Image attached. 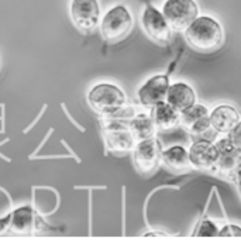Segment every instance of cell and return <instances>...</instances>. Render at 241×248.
<instances>
[{
	"label": "cell",
	"mask_w": 241,
	"mask_h": 248,
	"mask_svg": "<svg viewBox=\"0 0 241 248\" xmlns=\"http://www.w3.org/2000/svg\"><path fill=\"white\" fill-rule=\"evenodd\" d=\"M185 38L189 46L199 52H214L225 43L222 24L209 16H197L186 27Z\"/></svg>",
	"instance_id": "cell-1"
},
{
	"label": "cell",
	"mask_w": 241,
	"mask_h": 248,
	"mask_svg": "<svg viewBox=\"0 0 241 248\" xmlns=\"http://www.w3.org/2000/svg\"><path fill=\"white\" fill-rule=\"evenodd\" d=\"M46 227L44 220L40 213L31 207L23 206L13 210L7 217L0 220V232L17 235V237H30L43 232Z\"/></svg>",
	"instance_id": "cell-2"
},
{
	"label": "cell",
	"mask_w": 241,
	"mask_h": 248,
	"mask_svg": "<svg viewBox=\"0 0 241 248\" xmlns=\"http://www.w3.org/2000/svg\"><path fill=\"white\" fill-rule=\"evenodd\" d=\"M88 103L96 113L114 117L124 111L127 99L119 86L112 83H99L88 93Z\"/></svg>",
	"instance_id": "cell-3"
},
{
	"label": "cell",
	"mask_w": 241,
	"mask_h": 248,
	"mask_svg": "<svg viewBox=\"0 0 241 248\" xmlns=\"http://www.w3.org/2000/svg\"><path fill=\"white\" fill-rule=\"evenodd\" d=\"M131 29H133V16L130 10L123 4H117L109 9L100 23L102 37L109 43H116L126 38Z\"/></svg>",
	"instance_id": "cell-4"
},
{
	"label": "cell",
	"mask_w": 241,
	"mask_h": 248,
	"mask_svg": "<svg viewBox=\"0 0 241 248\" xmlns=\"http://www.w3.org/2000/svg\"><path fill=\"white\" fill-rule=\"evenodd\" d=\"M162 15L174 31H185L199 16V6L195 0H165Z\"/></svg>",
	"instance_id": "cell-5"
},
{
	"label": "cell",
	"mask_w": 241,
	"mask_h": 248,
	"mask_svg": "<svg viewBox=\"0 0 241 248\" xmlns=\"http://www.w3.org/2000/svg\"><path fill=\"white\" fill-rule=\"evenodd\" d=\"M162 151L164 150L161 147V142L154 136L148 139L138 140V142L133 148V159L137 170L144 175L157 170L161 164Z\"/></svg>",
	"instance_id": "cell-6"
},
{
	"label": "cell",
	"mask_w": 241,
	"mask_h": 248,
	"mask_svg": "<svg viewBox=\"0 0 241 248\" xmlns=\"http://www.w3.org/2000/svg\"><path fill=\"white\" fill-rule=\"evenodd\" d=\"M214 144L217 147V161L214 170L233 181L236 173L241 170V148H239L228 137L220 139Z\"/></svg>",
	"instance_id": "cell-7"
},
{
	"label": "cell",
	"mask_w": 241,
	"mask_h": 248,
	"mask_svg": "<svg viewBox=\"0 0 241 248\" xmlns=\"http://www.w3.org/2000/svg\"><path fill=\"white\" fill-rule=\"evenodd\" d=\"M141 24H143L145 34L152 41L162 44V46H165L171 41L174 30L168 24L162 12L155 9L150 3L145 4V9L141 15Z\"/></svg>",
	"instance_id": "cell-8"
},
{
	"label": "cell",
	"mask_w": 241,
	"mask_h": 248,
	"mask_svg": "<svg viewBox=\"0 0 241 248\" xmlns=\"http://www.w3.org/2000/svg\"><path fill=\"white\" fill-rule=\"evenodd\" d=\"M69 16L76 29L89 32L100 24V6L97 0H71Z\"/></svg>",
	"instance_id": "cell-9"
},
{
	"label": "cell",
	"mask_w": 241,
	"mask_h": 248,
	"mask_svg": "<svg viewBox=\"0 0 241 248\" xmlns=\"http://www.w3.org/2000/svg\"><path fill=\"white\" fill-rule=\"evenodd\" d=\"M103 136L107 148L113 153H129L136 145V137L129 124L110 120L103 127Z\"/></svg>",
	"instance_id": "cell-10"
},
{
	"label": "cell",
	"mask_w": 241,
	"mask_h": 248,
	"mask_svg": "<svg viewBox=\"0 0 241 248\" xmlns=\"http://www.w3.org/2000/svg\"><path fill=\"white\" fill-rule=\"evenodd\" d=\"M181 125L191 134L202 137L210 128V113L209 108L200 103L185 108L181 111Z\"/></svg>",
	"instance_id": "cell-11"
},
{
	"label": "cell",
	"mask_w": 241,
	"mask_h": 248,
	"mask_svg": "<svg viewBox=\"0 0 241 248\" xmlns=\"http://www.w3.org/2000/svg\"><path fill=\"white\" fill-rule=\"evenodd\" d=\"M189 161L193 170H214L217 161V147L206 139H199L188 150Z\"/></svg>",
	"instance_id": "cell-12"
},
{
	"label": "cell",
	"mask_w": 241,
	"mask_h": 248,
	"mask_svg": "<svg viewBox=\"0 0 241 248\" xmlns=\"http://www.w3.org/2000/svg\"><path fill=\"white\" fill-rule=\"evenodd\" d=\"M169 85V78L166 75H155L150 78L137 92L140 103L145 108H152L160 102H164Z\"/></svg>",
	"instance_id": "cell-13"
},
{
	"label": "cell",
	"mask_w": 241,
	"mask_h": 248,
	"mask_svg": "<svg viewBox=\"0 0 241 248\" xmlns=\"http://www.w3.org/2000/svg\"><path fill=\"white\" fill-rule=\"evenodd\" d=\"M239 122V110L230 105H219L210 111V127L220 134H228Z\"/></svg>",
	"instance_id": "cell-14"
},
{
	"label": "cell",
	"mask_w": 241,
	"mask_h": 248,
	"mask_svg": "<svg viewBox=\"0 0 241 248\" xmlns=\"http://www.w3.org/2000/svg\"><path fill=\"white\" fill-rule=\"evenodd\" d=\"M151 116L155 128L160 131H171L181 124V111L172 108L165 100L151 108Z\"/></svg>",
	"instance_id": "cell-15"
},
{
	"label": "cell",
	"mask_w": 241,
	"mask_h": 248,
	"mask_svg": "<svg viewBox=\"0 0 241 248\" xmlns=\"http://www.w3.org/2000/svg\"><path fill=\"white\" fill-rule=\"evenodd\" d=\"M166 103H169L172 108L178 111L191 108L196 103V93L192 86H189L185 82H175L174 85H169L165 97Z\"/></svg>",
	"instance_id": "cell-16"
},
{
	"label": "cell",
	"mask_w": 241,
	"mask_h": 248,
	"mask_svg": "<svg viewBox=\"0 0 241 248\" xmlns=\"http://www.w3.org/2000/svg\"><path fill=\"white\" fill-rule=\"evenodd\" d=\"M161 162L164 164L166 170L175 173H183L192 168L188 150L182 145H172L166 148L165 151H162Z\"/></svg>",
	"instance_id": "cell-17"
},
{
	"label": "cell",
	"mask_w": 241,
	"mask_h": 248,
	"mask_svg": "<svg viewBox=\"0 0 241 248\" xmlns=\"http://www.w3.org/2000/svg\"><path fill=\"white\" fill-rule=\"evenodd\" d=\"M129 127L130 130L133 131L136 140H143L152 137L155 134V124L152 120V116L151 113H144V111H140V113H134L129 122Z\"/></svg>",
	"instance_id": "cell-18"
},
{
	"label": "cell",
	"mask_w": 241,
	"mask_h": 248,
	"mask_svg": "<svg viewBox=\"0 0 241 248\" xmlns=\"http://www.w3.org/2000/svg\"><path fill=\"white\" fill-rule=\"evenodd\" d=\"M193 235H199V237H219V227L211 220H203L196 227V230L193 232Z\"/></svg>",
	"instance_id": "cell-19"
},
{
	"label": "cell",
	"mask_w": 241,
	"mask_h": 248,
	"mask_svg": "<svg viewBox=\"0 0 241 248\" xmlns=\"http://www.w3.org/2000/svg\"><path fill=\"white\" fill-rule=\"evenodd\" d=\"M219 237H241V227L237 224H226L219 229Z\"/></svg>",
	"instance_id": "cell-20"
},
{
	"label": "cell",
	"mask_w": 241,
	"mask_h": 248,
	"mask_svg": "<svg viewBox=\"0 0 241 248\" xmlns=\"http://www.w3.org/2000/svg\"><path fill=\"white\" fill-rule=\"evenodd\" d=\"M228 139L231 140L239 148H241V120L236 124V127L228 133Z\"/></svg>",
	"instance_id": "cell-21"
},
{
	"label": "cell",
	"mask_w": 241,
	"mask_h": 248,
	"mask_svg": "<svg viewBox=\"0 0 241 248\" xmlns=\"http://www.w3.org/2000/svg\"><path fill=\"white\" fill-rule=\"evenodd\" d=\"M234 184H236V186H237V189H239V192H240L241 195V170L236 173V176H234Z\"/></svg>",
	"instance_id": "cell-22"
},
{
	"label": "cell",
	"mask_w": 241,
	"mask_h": 248,
	"mask_svg": "<svg viewBox=\"0 0 241 248\" xmlns=\"http://www.w3.org/2000/svg\"><path fill=\"white\" fill-rule=\"evenodd\" d=\"M145 237H166V234L162 232H147Z\"/></svg>",
	"instance_id": "cell-23"
}]
</instances>
